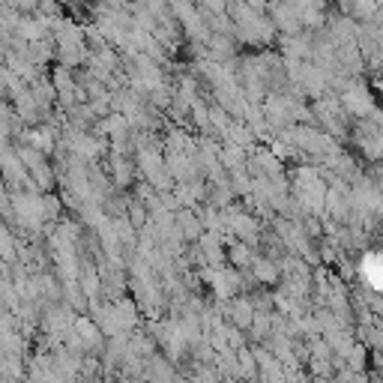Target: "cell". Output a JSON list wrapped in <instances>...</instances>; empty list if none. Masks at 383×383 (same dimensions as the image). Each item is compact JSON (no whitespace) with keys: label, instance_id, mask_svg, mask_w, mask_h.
<instances>
[{"label":"cell","instance_id":"6da1fadb","mask_svg":"<svg viewBox=\"0 0 383 383\" xmlns=\"http://www.w3.org/2000/svg\"><path fill=\"white\" fill-rule=\"evenodd\" d=\"M365 273H369V279L374 284V291H383V258H369V264H365Z\"/></svg>","mask_w":383,"mask_h":383}]
</instances>
